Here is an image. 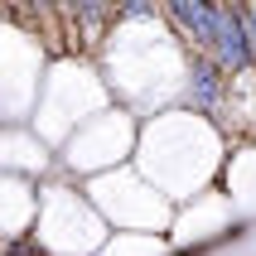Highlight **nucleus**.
Masks as SVG:
<instances>
[{
    "label": "nucleus",
    "instance_id": "obj_2",
    "mask_svg": "<svg viewBox=\"0 0 256 256\" xmlns=\"http://www.w3.org/2000/svg\"><path fill=\"white\" fill-rule=\"evenodd\" d=\"M39 256H102L106 246V222L97 218V208L78 194L72 184H54L39 194Z\"/></svg>",
    "mask_w": 256,
    "mask_h": 256
},
{
    "label": "nucleus",
    "instance_id": "obj_9",
    "mask_svg": "<svg viewBox=\"0 0 256 256\" xmlns=\"http://www.w3.org/2000/svg\"><path fill=\"white\" fill-rule=\"evenodd\" d=\"M242 10V34H246V48H252V63H256V5H237Z\"/></svg>",
    "mask_w": 256,
    "mask_h": 256
},
{
    "label": "nucleus",
    "instance_id": "obj_6",
    "mask_svg": "<svg viewBox=\"0 0 256 256\" xmlns=\"http://www.w3.org/2000/svg\"><path fill=\"white\" fill-rule=\"evenodd\" d=\"M222 102H228V78L208 63V58L188 54V78H184V112L203 116V121H218L222 116Z\"/></svg>",
    "mask_w": 256,
    "mask_h": 256
},
{
    "label": "nucleus",
    "instance_id": "obj_8",
    "mask_svg": "<svg viewBox=\"0 0 256 256\" xmlns=\"http://www.w3.org/2000/svg\"><path fill=\"white\" fill-rule=\"evenodd\" d=\"M34 222V188L14 174H0V232L14 237Z\"/></svg>",
    "mask_w": 256,
    "mask_h": 256
},
{
    "label": "nucleus",
    "instance_id": "obj_4",
    "mask_svg": "<svg viewBox=\"0 0 256 256\" xmlns=\"http://www.w3.org/2000/svg\"><path fill=\"white\" fill-rule=\"evenodd\" d=\"M130 150H136V116L126 106H106V112H97L92 121H82L72 130L68 145L58 150V160L72 174L97 179V174L121 170V155H130Z\"/></svg>",
    "mask_w": 256,
    "mask_h": 256
},
{
    "label": "nucleus",
    "instance_id": "obj_3",
    "mask_svg": "<svg viewBox=\"0 0 256 256\" xmlns=\"http://www.w3.org/2000/svg\"><path fill=\"white\" fill-rule=\"evenodd\" d=\"M82 198L97 208V218L106 222V228H126V222H130V228H140V232H160V228H170V222H174L170 198H164L155 184H145L130 164L87 179Z\"/></svg>",
    "mask_w": 256,
    "mask_h": 256
},
{
    "label": "nucleus",
    "instance_id": "obj_5",
    "mask_svg": "<svg viewBox=\"0 0 256 256\" xmlns=\"http://www.w3.org/2000/svg\"><path fill=\"white\" fill-rule=\"evenodd\" d=\"M194 58H208L222 78H237V72L256 68L252 48H246V34H242V10L237 5H218V24L208 34V44H203V54H194Z\"/></svg>",
    "mask_w": 256,
    "mask_h": 256
},
{
    "label": "nucleus",
    "instance_id": "obj_7",
    "mask_svg": "<svg viewBox=\"0 0 256 256\" xmlns=\"http://www.w3.org/2000/svg\"><path fill=\"white\" fill-rule=\"evenodd\" d=\"M44 174L54 164V150L34 136V130H0V174Z\"/></svg>",
    "mask_w": 256,
    "mask_h": 256
},
{
    "label": "nucleus",
    "instance_id": "obj_1",
    "mask_svg": "<svg viewBox=\"0 0 256 256\" xmlns=\"http://www.w3.org/2000/svg\"><path fill=\"white\" fill-rule=\"evenodd\" d=\"M170 160L179 170H174L164 198H188V194L198 198L228 160V140H222L218 121H203L194 112H160L145 126V136H136V164L130 170L140 179H155Z\"/></svg>",
    "mask_w": 256,
    "mask_h": 256
}]
</instances>
